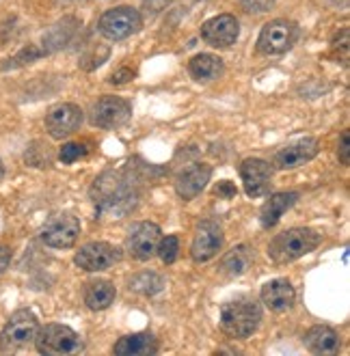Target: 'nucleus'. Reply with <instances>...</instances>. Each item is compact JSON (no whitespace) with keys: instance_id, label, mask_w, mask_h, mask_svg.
Here are the masks:
<instances>
[{"instance_id":"1a4fd4ad","label":"nucleus","mask_w":350,"mask_h":356,"mask_svg":"<svg viewBox=\"0 0 350 356\" xmlns=\"http://www.w3.org/2000/svg\"><path fill=\"white\" fill-rule=\"evenodd\" d=\"M130 115H132L130 104L123 97H115V95L100 97L93 104V108H91L93 125H97V128H104V130L121 128L123 123H128Z\"/></svg>"},{"instance_id":"bb28decb","label":"nucleus","mask_w":350,"mask_h":356,"mask_svg":"<svg viewBox=\"0 0 350 356\" xmlns=\"http://www.w3.org/2000/svg\"><path fill=\"white\" fill-rule=\"evenodd\" d=\"M48 52L44 50V48H37V46H26L24 50H19L15 56H11L5 65H3V70H15V67H22V65H29V63H33V60H37V58H41V56H46Z\"/></svg>"},{"instance_id":"72a5a7b5","label":"nucleus","mask_w":350,"mask_h":356,"mask_svg":"<svg viewBox=\"0 0 350 356\" xmlns=\"http://www.w3.org/2000/svg\"><path fill=\"white\" fill-rule=\"evenodd\" d=\"M132 78H134V72H132V70L121 67V70H117V72L111 76V82H113V85H126V82H130Z\"/></svg>"},{"instance_id":"39448f33","label":"nucleus","mask_w":350,"mask_h":356,"mask_svg":"<svg viewBox=\"0 0 350 356\" xmlns=\"http://www.w3.org/2000/svg\"><path fill=\"white\" fill-rule=\"evenodd\" d=\"M35 348L41 354L61 356V354H76L82 350V339L76 330L63 324H46L35 334Z\"/></svg>"},{"instance_id":"6ab92c4d","label":"nucleus","mask_w":350,"mask_h":356,"mask_svg":"<svg viewBox=\"0 0 350 356\" xmlns=\"http://www.w3.org/2000/svg\"><path fill=\"white\" fill-rule=\"evenodd\" d=\"M303 343L312 354H318V356L335 354V352H340V346H342L340 334L331 326H314V328H310L305 332Z\"/></svg>"},{"instance_id":"4be33fe9","label":"nucleus","mask_w":350,"mask_h":356,"mask_svg":"<svg viewBox=\"0 0 350 356\" xmlns=\"http://www.w3.org/2000/svg\"><path fill=\"white\" fill-rule=\"evenodd\" d=\"M225 65L223 60L214 54H197L189 63V74L197 82H212L223 74Z\"/></svg>"},{"instance_id":"b1692460","label":"nucleus","mask_w":350,"mask_h":356,"mask_svg":"<svg viewBox=\"0 0 350 356\" xmlns=\"http://www.w3.org/2000/svg\"><path fill=\"white\" fill-rule=\"evenodd\" d=\"M253 253H255V250L249 244L234 246L230 253L223 257V261H221L223 275H228V277H240V275H244V272L249 270L251 261H253Z\"/></svg>"},{"instance_id":"f8f14e48","label":"nucleus","mask_w":350,"mask_h":356,"mask_svg":"<svg viewBox=\"0 0 350 356\" xmlns=\"http://www.w3.org/2000/svg\"><path fill=\"white\" fill-rule=\"evenodd\" d=\"M117 261H119V250L109 242H89L82 246L74 257V264L80 270H87V272L106 270L115 266Z\"/></svg>"},{"instance_id":"a211bd4d","label":"nucleus","mask_w":350,"mask_h":356,"mask_svg":"<svg viewBox=\"0 0 350 356\" xmlns=\"http://www.w3.org/2000/svg\"><path fill=\"white\" fill-rule=\"evenodd\" d=\"M296 300V291L287 279H275L262 287V302L271 311H287Z\"/></svg>"},{"instance_id":"4468645a","label":"nucleus","mask_w":350,"mask_h":356,"mask_svg":"<svg viewBox=\"0 0 350 356\" xmlns=\"http://www.w3.org/2000/svg\"><path fill=\"white\" fill-rule=\"evenodd\" d=\"M82 123V111L76 104H56L46 115V130L52 138L72 136Z\"/></svg>"},{"instance_id":"393cba45","label":"nucleus","mask_w":350,"mask_h":356,"mask_svg":"<svg viewBox=\"0 0 350 356\" xmlns=\"http://www.w3.org/2000/svg\"><path fill=\"white\" fill-rule=\"evenodd\" d=\"M78 31V19L76 17H65L61 19V22H56L46 35H44V50L46 52H54V50H61L65 48L72 37L76 35Z\"/></svg>"},{"instance_id":"aec40b11","label":"nucleus","mask_w":350,"mask_h":356,"mask_svg":"<svg viewBox=\"0 0 350 356\" xmlns=\"http://www.w3.org/2000/svg\"><path fill=\"white\" fill-rule=\"evenodd\" d=\"M113 352L117 356H152L158 352V343L152 332H134L121 337L115 343Z\"/></svg>"},{"instance_id":"cd10ccee","label":"nucleus","mask_w":350,"mask_h":356,"mask_svg":"<svg viewBox=\"0 0 350 356\" xmlns=\"http://www.w3.org/2000/svg\"><path fill=\"white\" fill-rule=\"evenodd\" d=\"M156 253H158V257L164 264H173L177 259V253H180V240H177V236H164V238H160L158 246H156Z\"/></svg>"},{"instance_id":"c756f323","label":"nucleus","mask_w":350,"mask_h":356,"mask_svg":"<svg viewBox=\"0 0 350 356\" xmlns=\"http://www.w3.org/2000/svg\"><path fill=\"white\" fill-rule=\"evenodd\" d=\"M106 58H109V48H100V46H97V48H93L89 54L82 56L80 67H82V70H87V72H91V70L100 67Z\"/></svg>"},{"instance_id":"7c9ffc66","label":"nucleus","mask_w":350,"mask_h":356,"mask_svg":"<svg viewBox=\"0 0 350 356\" xmlns=\"http://www.w3.org/2000/svg\"><path fill=\"white\" fill-rule=\"evenodd\" d=\"M171 3H173V0H143V15L154 17V15H158L160 11L167 9Z\"/></svg>"},{"instance_id":"f704fd0d","label":"nucleus","mask_w":350,"mask_h":356,"mask_svg":"<svg viewBox=\"0 0 350 356\" xmlns=\"http://www.w3.org/2000/svg\"><path fill=\"white\" fill-rule=\"evenodd\" d=\"M216 195L218 197H234L236 195V188L232 186V181H221L216 186Z\"/></svg>"},{"instance_id":"ddd939ff","label":"nucleus","mask_w":350,"mask_h":356,"mask_svg":"<svg viewBox=\"0 0 350 356\" xmlns=\"http://www.w3.org/2000/svg\"><path fill=\"white\" fill-rule=\"evenodd\" d=\"M240 35V24L238 19L230 13H223L216 15L212 19H208L203 26H201V37L205 44H210L214 48H230L238 41Z\"/></svg>"},{"instance_id":"f03ea898","label":"nucleus","mask_w":350,"mask_h":356,"mask_svg":"<svg viewBox=\"0 0 350 356\" xmlns=\"http://www.w3.org/2000/svg\"><path fill=\"white\" fill-rule=\"evenodd\" d=\"M262 322V307L253 296H240L225 302L221 309V328L228 337L246 339Z\"/></svg>"},{"instance_id":"2f4dec72","label":"nucleus","mask_w":350,"mask_h":356,"mask_svg":"<svg viewBox=\"0 0 350 356\" xmlns=\"http://www.w3.org/2000/svg\"><path fill=\"white\" fill-rule=\"evenodd\" d=\"M240 5L249 13H264V11H271L275 0H240Z\"/></svg>"},{"instance_id":"c9c22d12","label":"nucleus","mask_w":350,"mask_h":356,"mask_svg":"<svg viewBox=\"0 0 350 356\" xmlns=\"http://www.w3.org/2000/svg\"><path fill=\"white\" fill-rule=\"evenodd\" d=\"M9 264H11V250L7 246H0V275L9 268Z\"/></svg>"},{"instance_id":"0eeeda50","label":"nucleus","mask_w":350,"mask_h":356,"mask_svg":"<svg viewBox=\"0 0 350 356\" xmlns=\"http://www.w3.org/2000/svg\"><path fill=\"white\" fill-rule=\"evenodd\" d=\"M296 37L299 29L294 22H290V19H273V22L262 29L257 39V50L269 56L283 54L294 46Z\"/></svg>"},{"instance_id":"9d476101","label":"nucleus","mask_w":350,"mask_h":356,"mask_svg":"<svg viewBox=\"0 0 350 356\" xmlns=\"http://www.w3.org/2000/svg\"><path fill=\"white\" fill-rule=\"evenodd\" d=\"M223 246V229L214 220H201L195 229V238L191 244V257L197 264H205L218 255Z\"/></svg>"},{"instance_id":"6e6552de","label":"nucleus","mask_w":350,"mask_h":356,"mask_svg":"<svg viewBox=\"0 0 350 356\" xmlns=\"http://www.w3.org/2000/svg\"><path fill=\"white\" fill-rule=\"evenodd\" d=\"M80 236V220L74 214L61 212L48 218V222L41 229V240L50 248H72Z\"/></svg>"},{"instance_id":"5701e85b","label":"nucleus","mask_w":350,"mask_h":356,"mask_svg":"<svg viewBox=\"0 0 350 356\" xmlns=\"http://www.w3.org/2000/svg\"><path fill=\"white\" fill-rule=\"evenodd\" d=\"M115 300V285L106 279H97L85 287V305L91 311H104Z\"/></svg>"},{"instance_id":"2eb2a0df","label":"nucleus","mask_w":350,"mask_h":356,"mask_svg":"<svg viewBox=\"0 0 350 356\" xmlns=\"http://www.w3.org/2000/svg\"><path fill=\"white\" fill-rule=\"evenodd\" d=\"M320 152V145L316 138H299L290 145H285L283 149H279L275 154V166L283 171H290V169H299L301 164L310 162L318 156Z\"/></svg>"},{"instance_id":"9b49d317","label":"nucleus","mask_w":350,"mask_h":356,"mask_svg":"<svg viewBox=\"0 0 350 356\" xmlns=\"http://www.w3.org/2000/svg\"><path fill=\"white\" fill-rule=\"evenodd\" d=\"M240 177L246 197L260 199L271 191V181H273V169L266 160L260 158H249L240 164Z\"/></svg>"},{"instance_id":"7ed1b4c3","label":"nucleus","mask_w":350,"mask_h":356,"mask_svg":"<svg viewBox=\"0 0 350 356\" xmlns=\"http://www.w3.org/2000/svg\"><path fill=\"white\" fill-rule=\"evenodd\" d=\"M322 242V236L310 227H292L281 232L269 244V257L275 264H292L307 253L316 250Z\"/></svg>"},{"instance_id":"a878e982","label":"nucleus","mask_w":350,"mask_h":356,"mask_svg":"<svg viewBox=\"0 0 350 356\" xmlns=\"http://www.w3.org/2000/svg\"><path fill=\"white\" fill-rule=\"evenodd\" d=\"M162 287H164L162 277L154 275V272H141V275H136L130 281V289L136 291V294H143V296H154Z\"/></svg>"},{"instance_id":"f257e3e1","label":"nucleus","mask_w":350,"mask_h":356,"mask_svg":"<svg viewBox=\"0 0 350 356\" xmlns=\"http://www.w3.org/2000/svg\"><path fill=\"white\" fill-rule=\"evenodd\" d=\"M91 199L100 214L115 218L123 216L132 212L136 205V184L126 171H106L93 181Z\"/></svg>"},{"instance_id":"c85d7f7f","label":"nucleus","mask_w":350,"mask_h":356,"mask_svg":"<svg viewBox=\"0 0 350 356\" xmlns=\"http://www.w3.org/2000/svg\"><path fill=\"white\" fill-rule=\"evenodd\" d=\"M85 154H87L85 145H80V143H65L63 147H61V152H58V160L63 162V164H74L76 160L85 158Z\"/></svg>"},{"instance_id":"e433bc0d","label":"nucleus","mask_w":350,"mask_h":356,"mask_svg":"<svg viewBox=\"0 0 350 356\" xmlns=\"http://www.w3.org/2000/svg\"><path fill=\"white\" fill-rule=\"evenodd\" d=\"M5 177V166H3V160H0V179Z\"/></svg>"},{"instance_id":"412c9836","label":"nucleus","mask_w":350,"mask_h":356,"mask_svg":"<svg viewBox=\"0 0 350 356\" xmlns=\"http://www.w3.org/2000/svg\"><path fill=\"white\" fill-rule=\"evenodd\" d=\"M299 201V193H277L273 195L269 201L262 205V212H260V222L262 227L271 229L279 222V218L290 209L294 203Z\"/></svg>"},{"instance_id":"f3484780","label":"nucleus","mask_w":350,"mask_h":356,"mask_svg":"<svg viewBox=\"0 0 350 356\" xmlns=\"http://www.w3.org/2000/svg\"><path fill=\"white\" fill-rule=\"evenodd\" d=\"M210 177H212V166L210 164H203V162L191 164L189 169H184L177 175V179H175V193L184 201H191V199H195L197 195L203 193V188L208 186Z\"/></svg>"},{"instance_id":"473e14b6","label":"nucleus","mask_w":350,"mask_h":356,"mask_svg":"<svg viewBox=\"0 0 350 356\" xmlns=\"http://www.w3.org/2000/svg\"><path fill=\"white\" fill-rule=\"evenodd\" d=\"M337 156H340V162H342L344 166H348V164H350V134H348V130L342 134V140H340V152H337Z\"/></svg>"},{"instance_id":"20e7f679","label":"nucleus","mask_w":350,"mask_h":356,"mask_svg":"<svg viewBox=\"0 0 350 356\" xmlns=\"http://www.w3.org/2000/svg\"><path fill=\"white\" fill-rule=\"evenodd\" d=\"M39 330V322L35 313L29 309H19L9 318L3 332H0V350L13 354L29 348L35 341V334Z\"/></svg>"},{"instance_id":"dca6fc26","label":"nucleus","mask_w":350,"mask_h":356,"mask_svg":"<svg viewBox=\"0 0 350 356\" xmlns=\"http://www.w3.org/2000/svg\"><path fill=\"white\" fill-rule=\"evenodd\" d=\"M160 240V227L154 222H138L126 242V248L130 257L138 259V261H148L150 257H154L156 246Z\"/></svg>"},{"instance_id":"423d86ee","label":"nucleus","mask_w":350,"mask_h":356,"mask_svg":"<svg viewBox=\"0 0 350 356\" xmlns=\"http://www.w3.org/2000/svg\"><path fill=\"white\" fill-rule=\"evenodd\" d=\"M143 24V17L136 9L132 7H115L109 9L104 15L100 17V33L104 35L111 41H121V39H128L134 33L141 31Z\"/></svg>"}]
</instances>
